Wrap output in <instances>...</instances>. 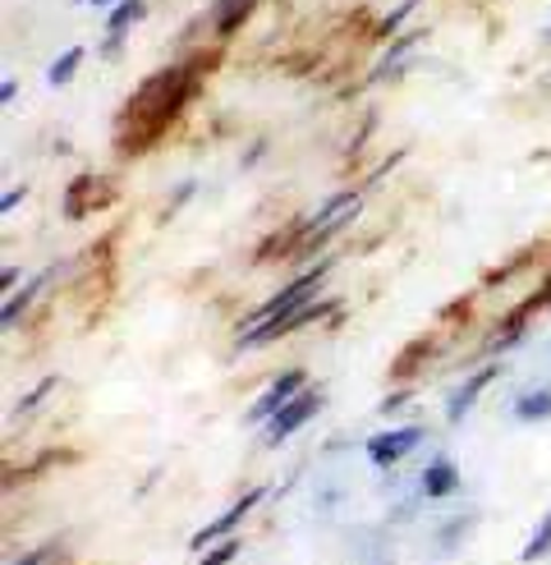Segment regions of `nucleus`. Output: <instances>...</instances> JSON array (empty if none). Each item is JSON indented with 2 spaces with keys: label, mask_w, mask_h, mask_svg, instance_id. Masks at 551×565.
Segmentation results:
<instances>
[{
  "label": "nucleus",
  "mask_w": 551,
  "mask_h": 565,
  "mask_svg": "<svg viewBox=\"0 0 551 565\" xmlns=\"http://www.w3.org/2000/svg\"><path fill=\"white\" fill-rule=\"evenodd\" d=\"M193 88H198V74H193V65L156 70L152 78L138 83L133 97L125 102V116H120V129L129 125V134H120V152L125 157L148 152V143H156L161 129L188 106Z\"/></svg>",
  "instance_id": "obj_1"
},
{
  "label": "nucleus",
  "mask_w": 551,
  "mask_h": 565,
  "mask_svg": "<svg viewBox=\"0 0 551 565\" xmlns=\"http://www.w3.org/2000/svg\"><path fill=\"white\" fill-rule=\"evenodd\" d=\"M354 212H358V189L331 193L326 203L317 207V216L303 221V244H299V253H317L331 235H341V231H345V225L354 221Z\"/></svg>",
  "instance_id": "obj_2"
},
{
  "label": "nucleus",
  "mask_w": 551,
  "mask_h": 565,
  "mask_svg": "<svg viewBox=\"0 0 551 565\" xmlns=\"http://www.w3.org/2000/svg\"><path fill=\"white\" fill-rule=\"evenodd\" d=\"M326 267H331V263H322V267H313V271L294 276V280H290V286H285L281 295H271V299H267V303L258 308V313H253V318H248V322L239 327V335H244V331H253V327H262V322H271V318H285V313H294L299 303L317 299V290H322V276H326Z\"/></svg>",
  "instance_id": "obj_3"
},
{
  "label": "nucleus",
  "mask_w": 551,
  "mask_h": 565,
  "mask_svg": "<svg viewBox=\"0 0 551 565\" xmlns=\"http://www.w3.org/2000/svg\"><path fill=\"white\" fill-rule=\"evenodd\" d=\"M317 414H322V391H317V386L299 391L281 414H271V418L262 423V441H267V446H281V441H290V437L303 428V423L317 418Z\"/></svg>",
  "instance_id": "obj_4"
},
{
  "label": "nucleus",
  "mask_w": 551,
  "mask_h": 565,
  "mask_svg": "<svg viewBox=\"0 0 551 565\" xmlns=\"http://www.w3.org/2000/svg\"><path fill=\"white\" fill-rule=\"evenodd\" d=\"M262 497H267L262 488H248V492H244V497H239V501L230 505V511H226V515H216L212 524H203L198 533H193V539H188V547H193V552H207V547H216V543H226V539H235V529H239V524H244L248 515H253V511H258V501H262Z\"/></svg>",
  "instance_id": "obj_5"
},
{
  "label": "nucleus",
  "mask_w": 551,
  "mask_h": 565,
  "mask_svg": "<svg viewBox=\"0 0 551 565\" xmlns=\"http://www.w3.org/2000/svg\"><path fill=\"white\" fill-rule=\"evenodd\" d=\"M299 391H309V373H303V369H285L281 377H276V382L258 395L253 405H248V414H244V418H248V423H267L271 414H281Z\"/></svg>",
  "instance_id": "obj_6"
},
{
  "label": "nucleus",
  "mask_w": 551,
  "mask_h": 565,
  "mask_svg": "<svg viewBox=\"0 0 551 565\" xmlns=\"http://www.w3.org/2000/svg\"><path fill=\"white\" fill-rule=\"evenodd\" d=\"M423 441V428H386V433H377V437H368V460L377 465V469H396L413 446Z\"/></svg>",
  "instance_id": "obj_7"
},
{
  "label": "nucleus",
  "mask_w": 551,
  "mask_h": 565,
  "mask_svg": "<svg viewBox=\"0 0 551 565\" xmlns=\"http://www.w3.org/2000/svg\"><path fill=\"white\" fill-rule=\"evenodd\" d=\"M501 377V363H487V369H478V373H468L464 382H460V391L451 395V405H446V423H464L468 414H474V405H478V395Z\"/></svg>",
  "instance_id": "obj_8"
},
{
  "label": "nucleus",
  "mask_w": 551,
  "mask_h": 565,
  "mask_svg": "<svg viewBox=\"0 0 551 565\" xmlns=\"http://www.w3.org/2000/svg\"><path fill=\"white\" fill-rule=\"evenodd\" d=\"M460 492V469L446 460V456H432L419 473V497L428 501H441V497H455Z\"/></svg>",
  "instance_id": "obj_9"
},
{
  "label": "nucleus",
  "mask_w": 551,
  "mask_h": 565,
  "mask_svg": "<svg viewBox=\"0 0 551 565\" xmlns=\"http://www.w3.org/2000/svg\"><path fill=\"white\" fill-rule=\"evenodd\" d=\"M253 10H258V0H216V42H230Z\"/></svg>",
  "instance_id": "obj_10"
},
{
  "label": "nucleus",
  "mask_w": 551,
  "mask_h": 565,
  "mask_svg": "<svg viewBox=\"0 0 551 565\" xmlns=\"http://www.w3.org/2000/svg\"><path fill=\"white\" fill-rule=\"evenodd\" d=\"M143 14H148V0H120V6L110 10V19H106V51H116L120 38H125Z\"/></svg>",
  "instance_id": "obj_11"
},
{
  "label": "nucleus",
  "mask_w": 551,
  "mask_h": 565,
  "mask_svg": "<svg viewBox=\"0 0 551 565\" xmlns=\"http://www.w3.org/2000/svg\"><path fill=\"white\" fill-rule=\"evenodd\" d=\"M55 271H42V276H33V280H28V286L19 290V295H10L6 299V308H0V327H6V331H14V322H19V313H23V308L28 303H33L37 295H42V286H46V280H51Z\"/></svg>",
  "instance_id": "obj_12"
},
{
  "label": "nucleus",
  "mask_w": 551,
  "mask_h": 565,
  "mask_svg": "<svg viewBox=\"0 0 551 565\" xmlns=\"http://www.w3.org/2000/svg\"><path fill=\"white\" fill-rule=\"evenodd\" d=\"M515 418H519V423H547V418H551V386L523 391L519 401H515Z\"/></svg>",
  "instance_id": "obj_13"
},
{
  "label": "nucleus",
  "mask_w": 551,
  "mask_h": 565,
  "mask_svg": "<svg viewBox=\"0 0 551 565\" xmlns=\"http://www.w3.org/2000/svg\"><path fill=\"white\" fill-rule=\"evenodd\" d=\"M419 28H413V33H400L391 46H386V55H381V65L372 70V78H396V65L404 61V51H413V46H419Z\"/></svg>",
  "instance_id": "obj_14"
},
{
  "label": "nucleus",
  "mask_w": 551,
  "mask_h": 565,
  "mask_svg": "<svg viewBox=\"0 0 551 565\" xmlns=\"http://www.w3.org/2000/svg\"><path fill=\"white\" fill-rule=\"evenodd\" d=\"M83 55H88L83 46H69V51H61V55H55V61H51V70H46V83H51V88H65V83L78 74Z\"/></svg>",
  "instance_id": "obj_15"
},
{
  "label": "nucleus",
  "mask_w": 551,
  "mask_h": 565,
  "mask_svg": "<svg viewBox=\"0 0 551 565\" xmlns=\"http://www.w3.org/2000/svg\"><path fill=\"white\" fill-rule=\"evenodd\" d=\"M542 556H551V511L538 520V529L529 533V543H523V552H519L523 565H533V561H542Z\"/></svg>",
  "instance_id": "obj_16"
},
{
  "label": "nucleus",
  "mask_w": 551,
  "mask_h": 565,
  "mask_svg": "<svg viewBox=\"0 0 551 565\" xmlns=\"http://www.w3.org/2000/svg\"><path fill=\"white\" fill-rule=\"evenodd\" d=\"M474 524H478L474 515H464V520H451L446 529H441V533H436V552H451V547H455V543H460V539H464V533H468V529H474Z\"/></svg>",
  "instance_id": "obj_17"
},
{
  "label": "nucleus",
  "mask_w": 551,
  "mask_h": 565,
  "mask_svg": "<svg viewBox=\"0 0 551 565\" xmlns=\"http://www.w3.org/2000/svg\"><path fill=\"white\" fill-rule=\"evenodd\" d=\"M413 6H419V0H400V6H396L391 14H386V19H381V28H377V38H396V28H400V23H404V19L413 14Z\"/></svg>",
  "instance_id": "obj_18"
},
{
  "label": "nucleus",
  "mask_w": 551,
  "mask_h": 565,
  "mask_svg": "<svg viewBox=\"0 0 551 565\" xmlns=\"http://www.w3.org/2000/svg\"><path fill=\"white\" fill-rule=\"evenodd\" d=\"M244 547H239V539H226V543H216V547H207V556L198 561V565H230L235 556H239Z\"/></svg>",
  "instance_id": "obj_19"
},
{
  "label": "nucleus",
  "mask_w": 551,
  "mask_h": 565,
  "mask_svg": "<svg viewBox=\"0 0 551 565\" xmlns=\"http://www.w3.org/2000/svg\"><path fill=\"white\" fill-rule=\"evenodd\" d=\"M46 391H55V377H42V382H37V386H33V391H28V395H23V401L14 405V414H33V409L42 405V395H46Z\"/></svg>",
  "instance_id": "obj_20"
},
{
  "label": "nucleus",
  "mask_w": 551,
  "mask_h": 565,
  "mask_svg": "<svg viewBox=\"0 0 551 565\" xmlns=\"http://www.w3.org/2000/svg\"><path fill=\"white\" fill-rule=\"evenodd\" d=\"M51 556H55V543H46V547H33V552H23L14 565H46Z\"/></svg>",
  "instance_id": "obj_21"
},
{
  "label": "nucleus",
  "mask_w": 551,
  "mask_h": 565,
  "mask_svg": "<svg viewBox=\"0 0 551 565\" xmlns=\"http://www.w3.org/2000/svg\"><path fill=\"white\" fill-rule=\"evenodd\" d=\"M409 405V391H396V395H386V401L377 405V414H396V409H404Z\"/></svg>",
  "instance_id": "obj_22"
},
{
  "label": "nucleus",
  "mask_w": 551,
  "mask_h": 565,
  "mask_svg": "<svg viewBox=\"0 0 551 565\" xmlns=\"http://www.w3.org/2000/svg\"><path fill=\"white\" fill-rule=\"evenodd\" d=\"M23 198H28V189H23V184H19V189H10L6 198H0V212H6V216H10V212H14L19 203H23Z\"/></svg>",
  "instance_id": "obj_23"
},
{
  "label": "nucleus",
  "mask_w": 551,
  "mask_h": 565,
  "mask_svg": "<svg viewBox=\"0 0 551 565\" xmlns=\"http://www.w3.org/2000/svg\"><path fill=\"white\" fill-rule=\"evenodd\" d=\"M14 97H19V88H14V78H6V83H0V102H6V106H14Z\"/></svg>",
  "instance_id": "obj_24"
},
{
  "label": "nucleus",
  "mask_w": 551,
  "mask_h": 565,
  "mask_svg": "<svg viewBox=\"0 0 551 565\" xmlns=\"http://www.w3.org/2000/svg\"><path fill=\"white\" fill-rule=\"evenodd\" d=\"M533 303H538V308H547V303H551V271H547V280H542V290L533 295Z\"/></svg>",
  "instance_id": "obj_25"
},
{
  "label": "nucleus",
  "mask_w": 551,
  "mask_h": 565,
  "mask_svg": "<svg viewBox=\"0 0 551 565\" xmlns=\"http://www.w3.org/2000/svg\"><path fill=\"white\" fill-rule=\"evenodd\" d=\"M14 280H19V267H6L0 271V290H14Z\"/></svg>",
  "instance_id": "obj_26"
},
{
  "label": "nucleus",
  "mask_w": 551,
  "mask_h": 565,
  "mask_svg": "<svg viewBox=\"0 0 551 565\" xmlns=\"http://www.w3.org/2000/svg\"><path fill=\"white\" fill-rule=\"evenodd\" d=\"M74 6H110V0H74Z\"/></svg>",
  "instance_id": "obj_27"
},
{
  "label": "nucleus",
  "mask_w": 551,
  "mask_h": 565,
  "mask_svg": "<svg viewBox=\"0 0 551 565\" xmlns=\"http://www.w3.org/2000/svg\"><path fill=\"white\" fill-rule=\"evenodd\" d=\"M542 38H547V42H551V23H547V33H542Z\"/></svg>",
  "instance_id": "obj_28"
}]
</instances>
